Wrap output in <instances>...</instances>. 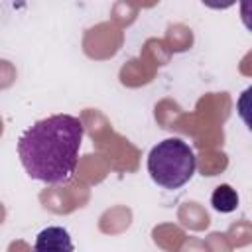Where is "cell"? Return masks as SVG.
<instances>
[{"label": "cell", "instance_id": "cell-1", "mask_svg": "<svg viewBox=\"0 0 252 252\" xmlns=\"http://www.w3.org/2000/svg\"><path fill=\"white\" fill-rule=\"evenodd\" d=\"M83 134V122L71 114H51L32 124L18 140L26 173L47 185L67 183L79 161Z\"/></svg>", "mask_w": 252, "mask_h": 252}, {"label": "cell", "instance_id": "cell-2", "mask_svg": "<svg viewBox=\"0 0 252 252\" xmlns=\"http://www.w3.org/2000/svg\"><path fill=\"white\" fill-rule=\"evenodd\" d=\"M195 154L181 138H167L156 144L148 156L150 177L165 189H177L185 185L195 173Z\"/></svg>", "mask_w": 252, "mask_h": 252}, {"label": "cell", "instance_id": "cell-3", "mask_svg": "<svg viewBox=\"0 0 252 252\" xmlns=\"http://www.w3.org/2000/svg\"><path fill=\"white\" fill-rule=\"evenodd\" d=\"M35 250L39 252H49V250H73V242L71 236L65 228L61 226H47L43 228L33 244Z\"/></svg>", "mask_w": 252, "mask_h": 252}, {"label": "cell", "instance_id": "cell-4", "mask_svg": "<svg viewBox=\"0 0 252 252\" xmlns=\"http://www.w3.org/2000/svg\"><path fill=\"white\" fill-rule=\"evenodd\" d=\"M211 205H213V209L219 211V213H232V211L238 207V195H236V191H234L230 185L222 183V185H219V187L213 191V195H211Z\"/></svg>", "mask_w": 252, "mask_h": 252}, {"label": "cell", "instance_id": "cell-5", "mask_svg": "<svg viewBox=\"0 0 252 252\" xmlns=\"http://www.w3.org/2000/svg\"><path fill=\"white\" fill-rule=\"evenodd\" d=\"M205 6L213 8V10H226L232 4H236V0H201Z\"/></svg>", "mask_w": 252, "mask_h": 252}]
</instances>
